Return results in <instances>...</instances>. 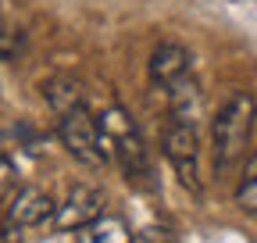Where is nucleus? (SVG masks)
Segmentation results:
<instances>
[{
    "label": "nucleus",
    "instance_id": "1",
    "mask_svg": "<svg viewBox=\"0 0 257 243\" xmlns=\"http://www.w3.org/2000/svg\"><path fill=\"white\" fill-rule=\"evenodd\" d=\"M96 122H100V143L107 150V158L118 161L121 175L133 182V186L150 190L154 186V168H150V154H147V143L136 129V122L121 107H107Z\"/></svg>",
    "mask_w": 257,
    "mask_h": 243
},
{
    "label": "nucleus",
    "instance_id": "2",
    "mask_svg": "<svg viewBox=\"0 0 257 243\" xmlns=\"http://www.w3.org/2000/svg\"><path fill=\"white\" fill-rule=\"evenodd\" d=\"M253 118H257V100L253 93L239 89L225 100L214 114L211 140H214V168L218 172H232L246 158V143L253 133Z\"/></svg>",
    "mask_w": 257,
    "mask_h": 243
},
{
    "label": "nucleus",
    "instance_id": "3",
    "mask_svg": "<svg viewBox=\"0 0 257 243\" xmlns=\"http://www.w3.org/2000/svg\"><path fill=\"white\" fill-rule=\"evenodd\" d=\"M57 136H61L64 147H68V154L75 161L89 165V168H100V165L111 161L104 143H100V122L86 111V104L57 114Z\"/></svg>",
    "mask_w": 257,
    "mask_h": 243
},
{
    "label": "nucleus",
    "instance_id": "4",
    "mask_svg": "<svg viewBox=\"0 0 257 243\" xmlns=\"http://www.w3.org/2000/svg\"><path fill=\"white\" fill-rule=\"evenodd\" d=\"M165 158L172 161L175 175L186 190L200 193V147H197V129L168 122L165 129Z\"/></svg>",
    "mask_w": 257,
    "mask_h": 243
},
{
    "label": "nucleus",
    "instance_id": "5",
    "mask_svg": "<svg viewBox=\"0 0 257 243\" xmlns=\"http://www.w3.org/2000/svg\"><path fill=\"white\" fill-rule=\"evenodd\" d=\"M50 218H57V204L50 200V193H43L40 186H22L4 207V239H11L15 229L43 225Z\"/></svg>",
    "mask_w": 257,
    "mask_h": 243
},
{
    "label": "nucleus",
    "instance_id": "6",
    "mask_svg": "<svg viewBox=\"0 0 257 243\" xmlns=\"http://www.w3.org/2000/svg\"><path fill=\"white\" fill-rule=\"evenodd\" d=\"M104 204H107V197L100 193V190H93V186H75L68 197H64V204H57V218H54V225L57 229H82V225H89V222H96V218H104L107 211H104Z\"/></svg>",
    "mask_w": 257,
    "mask_h": 243
},
{
    "label": "nucleus",
    "instance_id": "7",
    "mask_svg": "<svg viewBox=\"0 0 257 243\" xmlns=\"http://www.w3.org/2000/svg\"><path fill=\"white\" fill-rule=\"evenodd\" d=\"M189 50L182 47V43H161L154 54H150V79H154V86H161L168 93V89L179 82V79H186V75H193L189 72Z\"/></svg>",
    "mask_w": 257,
    "mask_h": 243
},
{
    "label": "nucleus",
    "instance_id": "8",
    "mask_svg": "<svg viewBox=\"0 0 257 243\" xmlns=\"http://www.w3.org/2000/svg\"><path fill=\"white\" fill-rule=\"evenodd\" d=\"M168 111H172V122H179V126H189L197 129V122L204 118V93L193 75L179 79L172 89H168Z\"/></svg>",
    "mask_w": 257,
    "mask_h": 243
},
{
    "label": "nucleus",
    "instance_id": "9",
    "mask_svg": "<svg viewBox=\"0 0 257 243\" xmlns=\"http://www.w3.org/2000/svg\"><path fill=\"white\" fill-rule=\"evenodd\" d=\"M75 243H133V229L118 215H104L75 232Z\"/></svg>",
    "mask_w": 257,
    "mask_h": 243
},
{
    "label": "nucleus",
    "instance_id": "10",
    "mask_svg": "<svg viewBox=\"0 0 257 243\" xmlns=\"http://www.w3.org/2000/svg\"><path fill=\"white\" fill-rule=\"evenodd\" d=\"M43 97H47V104L54 107V114H64V111L86 104V100H82V86H79L75 79H68V75L47 79V82H43Z\"/></svg>",
    "mask_w": 257,
    "mask_h": 243
},
{
    "label": "nucleus",
    "instance_id": "11",
    "mask_svg": "<svg viewBox=\"0 0 257 243\" xmlns=\"http://www.w3.org/2000/svg\"><path fill=\"white\" fill-rule=\"evenodd\" d=\"M236 204L246 215H257V154L246 158V168H243L239 186H236Z\"/></svg>",
    "mask_w": 257,
    "mask_h": 243
},
{
    "label": "nucleus",
    "instance_id": "12",
    "mask_svg": "<svg viewBox=\"0 0 257 243\" xmlns=\"http://www.w3.org/2000/svg\"><path fill=\"white\" fill-rule=\"evenodd\" d=\"M11 182H15V161H11V154H4V197L11 200L15 193H11Z\"/></svg>",
    "mask_w": 257,
    "mask_h": 243
}]
</instances>
